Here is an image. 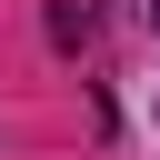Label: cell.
<instances>
[{"label": "cell", "mask_w": 160, "mask_h": 160, "mask_svg": "<svg viewBox=\"0 0 160 160\" xmlns=\"http://www.w3.org/2000/svg\"><path fill=\"white\" fill-rule=\"evenodd\" d=\"M150 30H160V0H150Z\"/></svg>", "instance_id": "7a4b0ae2"}, {"label": "cell", "mask_w": 160, "mask_h": 160, "mask_svg": "<svg viewBox=\"0 0 160 160\" xmlns=\"http://www.w3.org/2000/svg\"><path fill=\"white\" fill-rule=\"evenodd\" d=\"M50 40L80 50V40H90V10H80V0H50Z\"/></svg>", "instance_id": "6da1fadb"}]
</instances>
